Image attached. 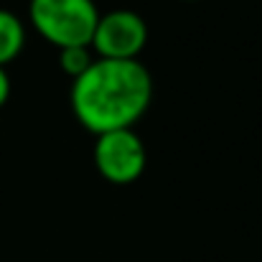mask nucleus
<instances>
[{
  "instance_id": "f257e3e1",
  "label": "nucleus",
  "mask_w": 262,
  "mask_h": 262,
  "mask_svg": "<svg viewBox=\"0 0 262 262\" xmlns=\"http://www.w3.org/2000/svg\"><path fill=\"white\" fill-rule=\"evenodd\" d=\"M153 77L148 67L135 61L94 59L82 77L72 82V112L92 133H112L133 127L153 102Z\"/></svg>"
},
{
  "instance_id": "f03ea898",
  "label": "nucleus",
  "mask_w": 262,
  "mask_h": 262,
  "mask_svg": "<svg viewBox=\"0 0 262 262\" xmlns=\"http://www.w3.org/2000/svg\"><path fill=\"white\" fill-rule=\"evenodd\" d=\"M28 18L33 31L61 51L92 43L99 8L94 0H31Z\"/></svg>"
},
{
  "instance_id": "7ed1b4c3",
  "label": "nucleus",
  "mask_w": 262,
  "mask_h": 262,
  "mask_svg": "<svg viewBox=\"0 0 262 262\" xmlns=\"http://www.w3.org/2000/svg\"><path fill=\"white\" fill-rule=\"evenodd\" d=\"M92 158H94L97 173L115 186L135 183L145 173V166H148L145 143L133 127L94 135Z\"/></svg>"
},
{
  "instance_id": "20e7f679",
  "label": "nucleus",
  "mask_w": 262,
  "mask_h": 262,
  "mask_svg": "<svg viewBox=\"0 0 262 262\" xmlns=\"http://www.w3.org/2000/svg\"><path fill=\"white\" fill-rule=\"evenodd\" d=\"M148 43V23L130 8H115L99 13L89 49L97 59L135 61Z\"/></svg>"
},
{
  "instance_id": "39448f33",
  "label": "nucleus",
  "mask_w": 262,
  "mask_h": 262,
  "mask_svg": "<svg viewBox=\"0 0 262 262\" xmlns=\"http://www.w3.org/2000/svg\"><path fill=\"white\" fill-rule=\"evenodd\" d=\"M23 46H26L23 20L13 10L0 8V67H8L10 61H15L20 56Z\"/></svg>"
},
{
  "instance_id": "423d86ee",
  "label": "nucleus",
  "mask_w": 262,
  "mask_h": 262,
  "mask_svg": "<svg viewBox=\"0 0 262 262\" xmlns=\"http://www.w3.org/2000/svg\"><path fill=\"white\" fill-rule=\"evenodd\" d=\"M94 59L97 56H94V51L89 46H69V49H61L59 51V67H61V72L72 82L87 72Z\"/></svg>"
},
{
  "instance_id": "0eeeda50",
  "label": "nucleus",
  "mask_w": 262,
  "mask_h": 262,
  "mask_svg": "<svg viewBox=\"0 0 262 262\" xmlns=\"http://www.w3.org/2000/svg\"><path fill=\"white\" fill-rule=\"evenodd\" d=\"M10 74H8V69L5 67H0V107H5V102L10 99Z\"/></svg>"
},
{
  "instance_id": "6e6552de",
  "label": "nucleus",
  "mask_w": 262,
  "mask_h": 262,
  "mask_svg": "<svg viewBox=\"0 0 262 262\" xmlns=\"http://www.w3.org/2000/svg\"><path fill=\"white\" fill-rule=\"evenodd\" d=\"M186 3H193V0H186Z\"/></svg>"
}]
</instances>
